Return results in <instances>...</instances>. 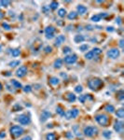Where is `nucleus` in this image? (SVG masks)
I'll list each match as a JSON object with an SVG mask.
<instances>
[{
    "label": "nucleus",
    "instance_id": "nucleus-14",
    "mask_svg": "<svg viewBox=\"0 0 124 140\" xmlns=\"http://www.w3.org/2000/svg\"><path fill=\"white\" fill-rule=\"evenodd\" d=\"M76 10H77V14L79 13V14H85L86 12H87V8L85 7V6H83V5H78L77 7H76Z\"/></svg>",
    "mask_w": 124,
    "mask_h": 140
},
{
    "label": "nucleus",
    "instance_id": "nucleus-11",
    "mask_svg": "<svg viewBox=\"0 0 124 140\" xmlns=\"http://www.w3.org/2000/svg\"><path fill=\"white\" fill-rule=\"evenodd\" d=\"M64 41H65V37L64 35H60V36L57 37V38L55 40V46L56 47L61 46Z\"/></svg>",
    "mask_w": 124,
    "mask_h": 140
},
{
    "label": "nucleus",
    "instance_id": "nucleus-25",
    "mask_svg": "<svg viewBox=\"0 0 124 140\" xmlns=\"http://www.w3.org/2000/svg\"><path fill=\"white\" fill-rule=\"evenodd\" d=\"M54 32H55V28L53 26H51V25L46 27V29H45V33L46 34H54Z\"/></svg>",
    "mask_w": 124,
    "mask_h": 140
},
{
    "label": "nucleus",
    "instance_id": "nucleus-10",
    "mask_svg": "<svg viewBox=\"0 0 124 140\" xmlns=\"http://www.w3.org/2000/svg\"><path fill=\"white\" fill-rule=\"evenodd\" d=\"M114 130L117 133L121 134L123 132V121H121V120H116L115 121V124H114Z\"/></svg>",
    "mask_w": 124,
    "mask_h": 140
},
{
    "label": "nucleus",
    "instance_id": "nucleus-2",
    "mask_svg": "<svg viewBox=\"0 0 124 140\" xmlns=\"http://www.w3.org/2000/svg\"><path fill=\"white\" fill-rule=\"evenodd\" d=\"M9 133L13 137H19L24 133V130L23 127H21L19 125H14V126L10 127Z\"/></svg>",
    "mask_w": 124,
    "mask_h": 140
},
{
    "label": "nucleus",
    "instance_id": "nucleus-36",
    "mask_svg": "<svg viewBox=\"0 0 124 140\" xmlns=\"http://www.w3.org/2000/svg\"><path fill=\"white\" fill-rule=\"evenodd\" d=\"M71 48L70 47H67V46H65V47H64L63 48V52L64 53V54H68V53H70L71 52Z\"/></svg>",
    "mask_w": 124,
    "mask_h": 140
},
{
    "label": "nucleus",
    "instance_id": "nucleus-3",
    "mask_svg": "<svg viewBox=\"0 0 124 140\" xmlns=\"http://www.w3.org/2000/svg\"><path fill=\"white\" fill-rule=\"evenodd\" d=\"M84 136H88V137H92L93 136H96L98 134V129L94 126H87L84 128Z\"/></svg>",
    "mask_w": 124,
    "mask_h": 140
},
{
    "label": "nucleus",
    "instance_id": "nucleus-29",
    "mask_svg": "<svg viewBox=\"0 0 124 140\" xmlns=\"http://www.w3.org/2000/svg\"><path fill=\"white\" fill-rule=\"evenodd\" d=\"M95 56H94V54L92 53V51L91 50V51H89V52H87L86 54H85V58L87 59V60H92V59H93Z\"/></svg>",
    "mask_w": 124,
    "mask_h": 140
},
{
    "label": "nucleus",
    "instance_id": "nucleus-55",
    "mask_svg": "<svg viewBox=\"0 0 124 140\" xmlns=\"http://www.w3.org/2000/svg\"><path fill=\"white\" fill-rule=\"evenodd\" d=\"M118 23H119V24H120V17L118 18Z\"/></svg>",
    "mask_w": 124,
    "mask_h": 140
},
{
    "label": "nucleus",
    "instance_id": "nucleus-44",
    "mask_svg": "<svg viewBox=\"0 0 124 140\" xmlns=\"http://www.w3.org/2000/svg\"><path fill=\"white\" fill-rule=\"evenodd\" d=\"M0 4L3 7H8V6L10 5V1H0Z\"/></svg>",
    "mask_w": 124,
    "mask_h": 140
},
{
    "label": "nucleus",
    "instance_id": "nucleus-48",
    "mask_svg": "<svg viewBox=\"0 0 124 140\" xmlns=\"http://www.w3.org/2000/svg\"><path fill=\"white\" fill-rule=\"evenodd\" d=\"M93 28H94V27H93L92 25H90V24H88V25L86 26V29H87L88 31H92V30H93Z\"/></svg>",
    "mask_w": 124,
    "mask_h": 140
},
{
    "label": "nucleus",
    "instance_id": "nucleus-28",
    "mask_svg": "<svg viewBox=\"0 0 124 140\" xmlns=\"http://www.w3.org/2000/svg\"><path fill=\"white\" fill-rule=\"evenodd\" d=\"M46 140H56V136L53 133H49L46 136Z\"/></svg>",
    "mask_w": 124,
    "mask_h": 140
},
{
    "label": "nucleus",
    "instance_id": "nucleus-21",
    "mask_svg": "<svg viewBox=\"0 0 124 140\" xmlns=\"http://www.w3.org/2000/svg\"><path fill=\"white\" fill-rule=\"evenodd\" d=\"M20 54H21V49H18V48L13 49L11 50V55H12L13 57H18Z\"/></svg>",
    "mask_w": 124,
    "mask_h": 140
},
{
    "label": "nucleus",
    "instance_id": "nucleus-26",
    "mask_svg": "<svg viewBox=\"0 0 124 140\" xmlns=\"http://www.w3.org/2000/svg\"><path fill=\"white\" fill-rule=\"evenodd\" d=\"M58 15L61 17V18H64L65 15H66V9L65 8H60L58 10Z\"/></svg>",
    "mask_w": 124,
    "mask_h": 140
},
{
    "label": "nucleus",
    "instance_id": "nucleus-42",
    "mask_svg": "<svg viewBox=\"0 0 124 140\" xmlns=\"http://www.w3.org/2000/svg\"><path fill=\"white\" fill-rule=\"evenodd\" d=\"M2 26H3V27H4V29H6V30H10V29H11V26L7 23H2Z\"/></svg>",
    "mask_w": 124,
    "mask_h": 140
},
{
    "label": "nucleus",
    "instance_id": "nucleus-35",
    "mask_svg": "<svg viewBox=\"0 0 124 140\" xmlns=\"http://www.w3.org/2000/svg\"><path fill=\"white\" fill-rule=\"evenodd\" d=\"M103 136H104L105 138L109 139V138L111 137L112 134H111V132H110V131H104V132H103Z\"/></svg>",
    "mask_w": 124,
    "mask_h": 140
},
{
    "label": "nucleus",
    "instance_id": "nucleus-23",
    "mask_svg": "<svg viewBox=\"0 0 124 140\" xmlns=\"http://www.w3.org/2000/svg\"><path fill=\"white\" fill-rule=\"evenodd\" d=\"M77 12H76V11H71L70 13H68V15H67V18L69 19V20H75L76 17H77Z\"/></svg>",
    "mask_w": 124,
    "mask_h": 140
},
{
    "label": "nucleus",
    "instance_id": "nucleus-17",
    "mask_svg": "<svg viewBox=\"0 0 124 140\" xmlns=\"http://www.w3.org/2000/svg\"><path fill=\"white\" fill-rule=\"evenodd\" d=\"M104 110L106 111V112H108V113H114L115 112V107H114V106H112V105H109V104H107L105 107H104Z\"/></svg>",
    "mask_w": 124,
    "mask_h": 140
},
{
    "label": "nucleus",
    "instance_id": "nucleus-8",
    "mask_svg": "<svg viewBox=\"0 0 124 140\" xmlns=\"http://www.w3.org/2000/svg\"><path fill=\"white\" fill-rule=\"evenodd\" d=\"M77 60V56L76 54H70V55H66L64 59V63L65 64H68V65H72V64H75Z\"/></svg>",
    "mask_w": 124,
    "mask_h": 140
},
{
    "label": "nucleus",
    "instance_id": "nucleus-31",
    "mask_svg": "<svg viewBox=\"0 0 124 140\" xmlns=\"http://www.w3.org/2000/svg\"><path fill=\"white\" fill-rule=\"evenodd\" d=\"M92 51V53L94 54V56H95V57H96V56H98V55H100V54L102 53V49H99V48H94Z\"/></svg>",
    "mask_w": 124,
    "mask_h": 140
},
{
    "label": "nucleus",
    "instance_id": "nucleus-56",
    "mask_svg": "<svg viewBox=\"0 0 124 140\" xmlns=\"http://www.w3.org/2000/svg\"><path fill=\"white\" fill-rule=\"evenodd\" d=\"M2 90H3V86H2V84L0 83V92H1Z\"/></svg>",
    "mask_w": 124,
    "mask_h": 140
},
{
    "label": "nucleus",
    "instance_id": "nucleus-12",
    "mask_svg": "<svg viewBox=\"0 0 124 140\" xmlns=\"http://www.w3.org/2000/svg\"><path fill=\"white\" fill-rule=\"evenodd\" d=\"M51 116V113H50V111H48V110H44L42 113H41V116H40V119H41V121L42 122H44V121H46Z\"/></svg>",
    "mask_w": 124,
    "mask_h": 140
},
{
    "label": "nucleus",
    "instance_id": "nucleus-19",
    "mask_svg": "<svg viewBox=\"0 0 124 140\" xmlns=\"http://www.w3.org/2000/svg\"><path fill=\"white\" fill-rule=\"evenodd\" d=\"M10 83L14 86L15 89H22V88H23V85H22L18 80H16V79H12V80L10 81Z\"/></svg>",
    "mask_w": 124,
    "mask_h": 140
},
{
    "label": "nucleus",
    "instance_id": "nucleus-43",
    "mask_svg": "<svg viewBox=\"0 0 124 140\" xmlns=\"http://www.w3.org/2000/svg\"><path fill=\"white\" fill-rule=\"evenodd\" d=\"M44 51H45V53H50V52L52 51V48H51L50 46L45 47V49H44Z\"/></svg>",
    "mask_w": 124,
    "mask_h": 140
},
{
    "label": "nucleus",
    "instance_id": "nucleus-32",
    "mask_svg": "<svg viewBox=\"0 0 124 140\" xmlns=\"http://www.w3.org/2000/svg\"><path fill=\"white\" fill-rule=\"evenodd\" d=\"M92 22H94V23H98L101 21V17H100L99 14H95V15H93L92 17Z\"/></svg>",
    "mask_w": 124,
    "mask_h": 140
},
{
    "label": "nucleus",
    "instance_id": "nucleus-47",
    "mask_svg": "<svg viewBox=\"0 0 124 140\" xmlns=\"http://www.w3.org/2000/svg\"><path fill=\"white\" fill-rule=\"evenodd\" d=\"M65 136H66L67 138H73V137H74V135H73L72 133H70V132H67Z\"/></svg>",
    "mask_w": 124,
    "mask_h": 140
},
{
    "label": "nucleus",
    "instance_id": "nucleus-16",
    "mask_svg": "<svg viewBox=\"0 0 124 140\" xmlns=\"http://www.w3.org/2000/svg\"><path fill=\"white\" fill-rule=\"evenodd\" d=\"M63 64H64V61L62 60V59H57V60H55V62H54V67L55 68H57V69H59V68H61L62 66H63Z\"/></svg>",
    "mask_w": 124,
    "mask_h": 140
},
{
    "label": "nucleus",
    "instance_id": "nucleus-27",
    "mask_svg": "<svg viewBox=\"0 0 124 140\" xmlns=\"http://www.w3.org/2000/svg\"><path fill=\"white\" fill-rule=\"evenodd\" d=\"M6 88H7V90L9 91L10 93H14L15 90H16V89L14 88V86H13L11 83H10V84H9V83H7V84H6Z\"/></svg>",
    "mask_w": 124,
    "mask_h": 140
},
{
    "label": "nucleus",
    "instance_id": "nucleus-51",
    "mask_svg": "<svg viewBox=\"0 0 124 140\" xmlns=\"http://www.w3.org/2000/svg\"><path fill=\"white\" fill-rule=\"evenodd\" d=\"M107 31L108 32H112V31H114V29H113V27L110 26V27H107Z\"/></svg>",
    "mask_w": 124,
    "mask_h": 140
},
{
    "label": "nucleus",
    "instance_id": "nucleus-30",
    "mask_svg": "<svg viewBox=\"0 0 124 140\" xmlns=\"http://www.w3.org/2000/svg\"><path fill=\"white\" fill-rule=\"evenodd\" d=\"M58 6H59V3H58V2H56V1H52V2L50 4V9H52V10H54V9H56V8H58Z\"/></svg>",
    "mask_w": 124,
    "mask_h": 140
},
{
    "label": "nucleus",
    "instance_id": "nucleus-33",
    "mask_svg": "<svg viewBox=\"0 0 124 140\" xmlns=\"http://www.w3.org/2000/svg\"><path fill=\"white\" fill-rule=\"evenodd\" d=\"M20 65V61H18V60H16V61H11L9 64H8V66H10V67H16L17 66H19Z\"/></svg>",
    "mask_w": 124,
    "mask_h": 140
},
{
    "label": "nucleus",
    "instance_id": "nucleus-34",
    "mask_svg": "<svg viewBox=\"0 0 124 140\" xmlns=\"http://www.w3.org/2000/svg\"><path fill=\"white\" fill-rule=\"evenodd\" d=\"M89 97V94H83V95H79L78 97V100L81 102V103H85L86 99Z\"/></svg>",
    "mask_w": 124,
    "mask_h": 140
},
{
    "label": "nucleus",
    "instance_id": "nucleus-4",
    "mask_svg": "<svg viewBox=\"0 0 124 140\" xmlns=\"http://www.w3.org/2000/svg\"><path fill=\"white\" fill-rule=\"evenodd\" d=\"M95 120L101 126H107L108 124V117L105 114H97L95 116Z\"/></svg>",
    "mask_w": 124,
    "mask_h": 140
},
{
    "label": "nucleus",
    "instance_id": "nucleus-50",
    "mask_svg": "<svg viewBox=\"0 0 124 140\" xmlns=\"http://www.w3.org/2000/svg\"><path fill=\"white\" fill-rule=\"evenodd\" d=\"M123 42H124L123 39H120V48H121V49L123 48Z\"/></svg>",
    "mask_w": 124,
    "mask_h": 140
},
{
    "label": "nucleus",
    "instance_id": "nucleus-24",
    "mask_svg": "<svg viewBox=\"0 0 124 140\" xmlns=\"http://www.w3.org/2000/svg\"><path fill=\"white\" fill-rule=\"evenodd\" d=\"M56 112H57L60 116H62V117L64 116V109L61 106H58V107H56Z\"/></svg>",
    "mask_w": 124,
    "mask_h": 140
},
{
    "label": "nucleus",
    "instance_id": "nucleus-7",
    "mask_svg": "<svg viewBox=\"0 0 124 140\" xmlns=\"http://www.w3.org/2000/svg\"><path fill=\"white\" fill-rule=\"evenodd\" d=\"M78 114H79V110L76 109V108H73L71 110H68V111L64 112V117H65L66 119H71L76 118Z\"/></svg>",
    "mask_w": 124,
    "mask_h": 140
},
{
    "label": "nucleus",
    "instance_id": "nucleus-20",
    "mask_svg": "<svg viewBox=\"0 0 124 140\" xmlns=\"http://www.w3.org/2000/svg\"><path fill=\"white\" fill-rule=\"evenodd\" d=\"M116 116L119 119H123L124 118V109L123 108H119L116 111Z\"/></svg>",
    "mask_w": 124,
    "mask_h": 140
},
{
    "label": "nucleus",
    "instance_id": "nucleus-54",
    "mask_svg": "<svg viewBox=\"0 0 124 140\" xmlns=\"http://www.w3.org/2000/svg\"><path fill=\"white\" fill-rule=\"evenodd\" d=\"M6 135H5V133H2V134H0V137H3V136H5Z\"/></svg>",
    "mask_w": 124,
    "mask_h": 140
},
{
    "label": "nucleus",
    "instance_id": "nucleus-38",
    "mask_svg": "<svg viewBox=\"0 0 124 140\" xmlns=\"http://www.w3.org/2000/svg\"><path fill=\"white\" fill-rule=\"evenodd\" d=\"M82 91H83V88H82L81 85H77V86H76V88H75V92H76V93H82Z\"/></svg>",
    "mask_w": 124,
    "mask_h": 140
},
{
    "label": "nucleus",
    "instance_id": "nucleus-53",
    "mask_svg": "<svg viewBox=\"0 0 124 140\" xmlns=\"http://www.w3.org/2000/svg\"><path fill=\"white\" fill-rule=\"evenodd\" d=\"M4 75H6V76H10L11 74H10V72H6V74L4 73Z\"/></svg>",
    "mask_w": 124,
    "mask_h": 140
},
{
    "label": "nucleus",
    "instance_id": "nucleus-6",
    "mask_svg": "<svg viewBox=\"0 0 124 140\" xmlns=\"http://www.w3.org/2000/svg\"><path fill=\"white\" fill-rule=\"evenodd\" d=\"M17 120L20 122L22 125H27L31 122V119L27 114H21L17 117Z\"/></svg>",
    "mask_w": 124,
    "mask_h": 140
},
{
    "label": "nucleus",
    "instance_id": "nucleus-5",
    "mask_svg": "<svg viewBox=\"0 0 124 140\" xmlns=\"http://www.w3.org/2000/svg\"><path fill=\"white\" fill-rule=\"evenodd\" d=\"M106 55L111 58V59H117L120 57V51L119 50V49H116V48H112V49H109L106 52Z\"/></svg>",
    "mask_w": 124,
    "mask_h": 140
},
{
    "label": "nucleus",
    "instance_id": "nucleus-18",
    "mask_svg": "<svg viewBox=\"0 0 124 140\" xmlns=\"http://www.w3.org/2000/svg\"><path fill=\"white\" fill-rule=\"evenodd\" d=\"M59 82H60V80H59V78L57 77H50V83L51 85L56 86V85L59 84Z\"/></svg>",
    "mask_w": 124,
    "mask_h": 140
},
{
    "label": "nucleus",
    "instance_id": "nucleus-1",
    "mask_svg": "<svg viewBox=\"0 0 124 140\" xmlns=\"http://www.w3.org/2000/svg\"><path fill=\"white\" fill-rule=\"evenodd\" d=\"M103 80L99 78H91L89 81H88V86L91 90L92 91H98L100 88L103 86Z\"/></svg>",
    "mask_w": 124,
    "mask_h": 140
},
{
    "label": "nucleus",
    "instance_id": "nucleus-40",
    "mask_svg": "<svg viewBox=\"0 0 124 140\" xmlns=\"http://www.w3.org/2000/svg\"><path fill=\"white\" fill-rule=\"evenodd\" d=\"M12 109H13V111H19V110H22V109H23V107H22L19 104H16V105L13 107V108H12Z\"/></svg>",
    "mask_w": 124,
    "mask_h": 140
},
{
    "label": "nucleus",
    "instance_id": "nucleus-57",
    "mask_svg": "<svg viewBox=\"0 0 124 140\" xmlns=\"http://www.w3.org/2000/svg\"><path fill=\"white\" fill-rule=\"evenodd\" d=\"M1 51H2V46L0 45V52H1Z\"/></svg>",
    "mask_w": 124,
    "mask_h": 140
},
{
    "label": "nucleus",
    "instance_id": "nucleus-46",
    "mask_svg": "<svg viewBox=\"0 0 124 140\" xmlns=\"http://www.w3.org/2000/svg\"><path fill=\"white\" fill-rule=\"evenodd\" d=\"M54 37V34H46V38L47 39H52Z\"/></svg>",
    "mask_w": 124,
    "mask_h": 140
},
{
    "label": "nucleus",
    "instance_id": "nucleus-49",
    "mask_svg": "<svg viewBox=\"0 0 124 140\" xmlns=\"http://www.w3.org/2000/svg\"><path fill=\"white\" fill-rule=\"evenodd\" d=\"M20 140H32V137L31 136H24V137H23L22 139H20Z\"/></svg>",
    "mask_w": 124,
    "mask_h": 140
},
{
    "label": "nucleus",
    "instance_id": "nucleus-39",
    "mask_svg": "<svg viewBox=\"0 0 124 140\" xmlns=\"http://www.w3.org/2000/svg\"><path fill=\"white\" fill-rule=\"evenodd\" d=\"M118 94H119V95H118V99H119V100H120V101H122V100H123V98H124L123 91H122V90H121V91H120V92L118 93Z\"/></svg>",
    "mask_w": 124,
    "mask_h": 140
},
{
    "label": "nucleus",
    "instance_id": "nucleus-13",
    "mask_svg": "<svg viewBox=\"0 0 124 140\" xmlns=\"http://www.w3.org/2000/svg\"><path fill=\"white\" fill-rule=\"evenodd\" d=\"M65 99H66L68 102H70V103H73V102H75V101H76V95H75L74 93H66V95H65Z\"/></svg>",
    "mask_w": 124,
    "mask_h": 140
},
{
    "label": "nucleus",
    "instance_id": "nucleus-41",
    "mask_svg": "<svg viewBox=\"0 0 124 140\" xmlns=\"http://www.w3.org/2000/svg\"><path fill=\"white\" fill-rule=\"evenodd\" d=\"M88 49H89V45H87V44L81 45V46L79 47V49H80L81 51H85V50H87Z\"/></svg>",
    "mask_w": 124,
    "mask_h": 140
},
{
    "label": "nucleus",
    "instance_id": "nucleus-45",
    "mask_svg": "<svg viewBox=\"0 0 124 140\" xmlns=\"http://www.w3.org/2000/svg\"><path fill=\"white\" fill-rule=\"evenodd\" d=\"M42 11L44 12V13H49L50 12V7H48V6H44L43 8H42Z\"/></svg>",
    "mask_w": 124,
    "mask_h": 140
},
{
    "label": "nucleus",
    "instance_id": "nucleus-9",
    "mask_svg": "<svg viewBox=\"0 0 124 140\" xmlns=\"http://www.w3.org/2000/svg\"><path fill=\"white\" fill-rule=\"evenodd\" d=\"M27 66H20V68H18L17 71H16V76L18 77V78H24L25 75L27 74Z\"/></svg>",
    "mask_w": 124,
    "mask_h": 140
},
{
    "label": "nucleus",
    "instance_id": "nucleus-22",
    "mask_svg": "<svg viewBox=\"0 0 124 140\" xmlns=\"http://www.w3.org/2000/svg\"><path fill=\"white\" fill-rule=\"evenodd\" d=\"M73 132H74L76 136H81V133H80V129H79L78 125H75L73 127Z\"/></svg>",
    "mask_w": 124,
    "mask_h": 140
},
{
    "label": "nucleus",
    "instance_id": "nucleus-15",
    "mask_svg": "<svg viewBox=\"0 0 124 140\" xmlns=\"http://www.w3.org/2000/svg\"><path fill=\"white\" fill-rule=\"evenodd\" d=\"M85 40V37L82 35H76L74 37V41L76 43H81Z\"/></svg>",
    "mask_w": 124,
    "mask_h": 140
},
{
    "label": "nucleus",
    "instance_id": "nucleus-52",
    "mask_svg": "<svg viewBox=\"0 0 124 140\" xmlns=\"http://www.w3.org/2000/svg\"><path fill=\"white\" fill-rule=\"evenodd\" d=\"M3 17H4V13H3V12L0 10V19H2Z\"/></svg>",
    "mask_w": 124,
    "mask_h": 140
},
{
    "label": "nucleus",
    "instance_id": "nucleus-37",
    "mask_svg": "<svg viewBox=\"0 0 124 140\" xmlns=\"http://www.w3.org/2000/svg\"><path fill=\"white\" fill-rule=\"evenodd\" d=\"M23 90H24V93H31V91H32V87H31L30 85H26L25 87L23 88Z\"/></svg>",
    "mask_w": 124,
    "mask_h": 140
}]
</instances>
